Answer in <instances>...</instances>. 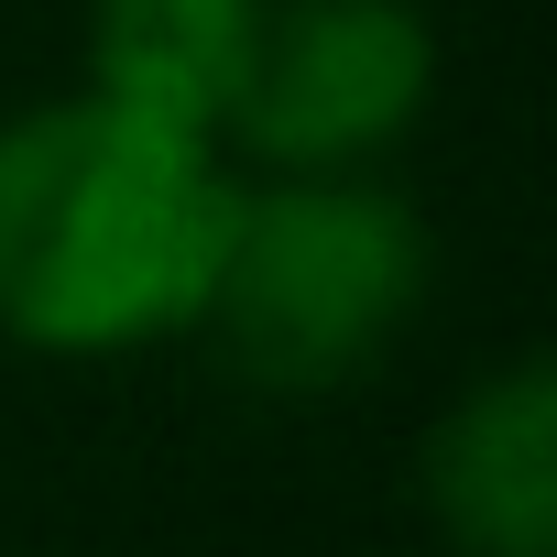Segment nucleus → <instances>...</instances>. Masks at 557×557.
Instances as JSON below:
<instances>
[{"instance_id": "1", "label": "nucleus", "mask_w": 557, "mask_h": 557, "mask_svg": "<svg viewBox=\"0 0 557 557\" xmlns=\"http://www.w3.org/2000/svg\"><path fill=\"white\" fill-rule=\"evenodd\" d=\"M230 219L240 186L208 164V132L99 88L0 121V339L99 361L197 329Z\"/></svg>"}, {"instance_id": "3", "label": "nucleus", "mask_w": 557, "mask_h": 557, "mask_svg": "<svg viewBox=\"0 0 557 557\" xmlns=\"http://www.w3.org/2000/svg\"><path fill=\"white\" fill-rule=\"evenodd\" d=\"M426 88L437 34L416 0H262L219 132L285 175H350L426 110Z\"/></svg>"}, {"instance_id": "4", "label": "nucleus", "mask_w": 557, "mask_h": 557, "mask_svg": "<svg viewBox=\"0 0 557 557\" xmlns=\"http://www.w3.org/2000/svg\"><path fill=\"white\" fill-rule=\"evenodd\" d=\"M426 513L448 557H557V372L513 361L426 437Z\"/></svg>"}, {"instance_id": "2", "label": "nucleus", "mask_w": 557, "mask_h": 557, "mask_svg": "<svg viewBox=\"0 0 557 557\" xmlns=\"http://www.w3.org/2000/svg\"><path fill=\"white\" fill-rule=\"evenodd\" d=\"M426 296V230L405 197L350 175H296L273 197H240L230 251L208 273L197 329H219L230 372L262 394H339L372 372Z\"/></svg>"}, {"instance_id": "5", "label": "nucleus", "mask_w": 557, "mask_h": 557, "mask_svg": "<svg viewBox=\"0 0 557 557\" xmlns=\"http://www.w3.org/2000/svg\"><path fill=\"white\" fill-rule=\"evenodd\" d=\"M262 0H99L88 12V88L175 121V132H219L240 55H251Z\"/></svg>"}]
</instances>
